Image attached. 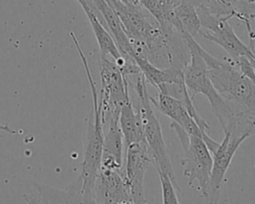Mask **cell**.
<instances>
[{"instance_id":"obj_1","label":"cell","mask_w":255,"mask_h":204,"mask_svg":"<svg viewBox=\"0 0 255 204\" xmlns=\"http://www.w3.org/2000/svg\"><path fill=\"white\" fill-rule=\"evenodd\" d=\"M70 36L74 41L78 54L84 65V69L86 71V75L92 93V112L88 121L86 138L84 142V156L81 166V173L79 174V176L83 182V192L87 203H95L93 189L95 181L101 170L102 149L104 140V123L102 120L101 110L99 107V94L97 91L96 84L93 80L87 58L84 55L75 34L73 32H70Z\"/></svg>"},{"instance_id":"obj_2","label":"cell","mask_w":255,"mask_h":204,"mask_svg":"<svg viewBox=\"0 0 255 204\" xmlns=\"http://www.w3.org/2000/svg\"><path fill=\"white\" fill-rule=\"evenodd\" d=\"M197 49L206 63L208 77L220 97L227 102L255 114V82L231 58L219 60L208 54L199 44Z\"/></svg>"},{"instance_id":"obj_3","label":"cell","mask_w":255,"mask_h":204,"mask_svg":"<svg viewBox=\"0 0 255 204\" xmlns=\"http://www.w3.org/2000/svg\"><path fill=\"white\" fill-rule=\"evenodd\" d=\"M132 77V85L134 93L137 97L136 106L138 107L142 118L144 142L151 157L152 164L154 165L156 170L166 172L172 179L174 185L180 191L175 178V173L171 164V160L169 158L168 151L163 139L160 123L151 107V102L146 88V80L141 72Z\"/></svg>"},{"instance_id":"obj_4","label":"cell","mask_w":255,"mask_h":204,"mask_svg":"<svg viewBox=\"0 0 255 204\" xmlns=\"http://www.w3.org/2000/svg\"><path fill=\"white\" fill-rule=\"evenodd\" d=\"M170 127L176 133L183 149L181 162L188 185L195 188L196 183V189L201 196L207 198L212 167L211 152L201 137L187 133L173 121Z\"/></svg>"},{"instance_id":"obj_5","label":"cell","mask_w":255,"mask_h":204,"mask_svg":"<svg viewBox=\"0 0 255 204\" xmlns=\"http://www.w3.org/2000/svg\"><path fill=\"white\" fill-rule=\"evenodd\" d=\"M99 65L102 84L99 107L105 125L106 120L111 115L120 113L122 104L130 98L129 82L123 75L118 64L108 56H101Z\"/></svg>"},{"instance_id":"obj_6","label":"cell","mask_w":255,"mask_h":204,"mask_svg":"<svg viewBox=\"0 0 255 204\" xmlns=\"http://www.w3.org/2000/svg\"><path fill=\"white\" fill-rule=\"evenodd\" d=\"M197 13L201 23L199 36L222 47L233 60L242 57L255 59V55L233 31L228 21L229 17L217 16L205 11H197Z\"/></svg>"},{"instance_id":"obj_7","label":"cell","mask_w":255,"mask_h":204,"mask_svg":"<svg viewBox=\"0 0 255 204\" xmlns=\"http://www.w3.org/2000/svg\"><path fill=\"white\" fill-rule=\"evenodd\" d=\"M152 164L144 140L133 142L125 149V176L133 204L146 203L143 181L147 168Z\"/></svg>"},{"instance_id":"obj_8","label":"cell","mask_w":255,"mask_h":204,"mask_svg":"<svg viewBox=\"0 0 255 204\" xmlns=\"http://www.w3.org/2000/svg\"><path fill=\"white\" fill-rule=\"evenodd\" d=\"M248 136H232L229 133H224V138L218 143L212 155V167L210 174L208 197L211 201H216L219 195L221 185L225 179L226 172L230 166L231 160L236 153L240 144Z\"/></svg>"},{"instance_id":"obj_9","label":"cell","mask_w":255,"mask_h":204,"mask_svg":"<svg viewBox=\"0 0 255 204\" xmlns=\"http://www.w3.org/2000/svg\"><path fill=\"white\" fill-rule=\"evenodd\" d=\"M93 196L95 203H132L125 170L101 169L94 184Z\"/></svg>"},{"instance_id":"obj_10","label":"cell","mask_w":255,"mask_h":204,"mask_svg":"<svg viewBox=\"0 0 255 204\" xmlns=\"http://www.w3.org/2000/svg\"><path fill=\"white\" fill-rule=\"evenodd\" d=\"M105 125H108V128L106 131L104 130L101 169L123 171L125 144L119 123V114L111 115L106 120Z\"/></svg>"},{"instance_id":"obj_11","label":"cell","mask_w":255,"mask_h":204,"mask_svg":"<svg viewBox=\"0 0 255 204\" xmlns=\"http://www.w3.org/2000/svg\"><path fill=\"white\" fill-rule=\"evenodd\" d=\"M149 99L151 103L161 113L171 118V121L178 124L187 133L199 136L202 139H204L208 135L207 132H204L200 129V127L190 115L187 108L180 100L158 92L156 100L152 97H149Z\"/></svg>"},{"instance_id":"obj_12","label":"cell","mask_w":255,"mask_h":204,"mask_svg":"<svg viewBox=\"0 0 255 204\" xmlns=\"http://www.w3.org/2000/svg\"><path fill=\"white\" fill-rule=\"evenodd\" d=\"M97 9L101 13L107 29L113 36L116 45L120 51V54L126 62H135L133 57V51L129 42V39L125 31V28L113 7L107 2V0H93Z\"/></svg>"},{"instance_id":"obj_13","label":"cell","mask_w":255,"mask_h":204,"mask_svg":"<svg viewBox=\"0 0 255 204\" xmlns=\"http://www.w3.org/2000/svg\"><path fill=\"white\" fill-rule=\"evenodd\" d=\"M33 187L38 193L40 203H87L80 176L64 190L39 183H33Z\"/></svg>"},{"instance_id":"obj_14","label":"cell","mask_w":255,"mask_h":204,"mask_svg":"<svg viewBox=\"0 0 255 204\" xmlns=\"http://www.w3.org/2000/svg\"><path fill=\"white\" fill-rule=\"evenodd\" d=\"M119 123L124 137L125 149L133 142L144 140L141 114L138 107L132 104L130 98L121 106Z\"/></svg>"},{"instance_id":"obj_15","label":"cell","mask_w":255,"mask_h":204,"mask_svg":"<svg viewBox=\"0 0 255 204\" xmlns=\"http://www.w3.org/2000/svg\"><path fill=\"white\" fill-rule=\"evenodd\" d=\"M168 21L182 36L189 35L196 39L201 31V23L196 8L189 2H181L169 10Z\"/></svg>"},{"instance_id":"obj_16","label":"cell","mask_w":255,"mask_h":204,"mask_svg":"<svg viewBox=\"0 0 255 204\" xmlns=\"http://www.w3.org/2000/svg\"><path fill=\"white\" fill-rule=\"evenodd\" d=\"M134 60L140 72L144 76L146 83L153 86L157 91L165 85L184 82L182 69L174 67L158 68L140 57H134Z\"/></svg>"},{"instance_id":"obj_17","label":"cell","mask_w":255,"mask_h":204,"mask_svg":"<svg viewBox=\"0 0 255 204\" xmlns=\"http://www.w3.org/2000/svg\"><path fill=\"white\" fill-rule=\"evenodd\" d=\"M159 175V180L161 184L162 191V202L163 203H178V198L176 196V191H179L177 187L174 185L170 176L161 170H157Z\"/></svg>"},{"instance_id":"obj_18","label":"cell","mask_w":255,"mask_h":204,"mask_svg":"<svg viewBox=\"0 0 255 204\" xmlns=\"http://www.w3.org/2000/svg\"><path fill=\"white\" fill-rule=\"evenodd\" d=\"M248 32V39H249V49L255 55V30L250 29L247 30Z\"/></svg>"},{"instance_id":"obj_19","label":"cell","mask_w":255,"mask_h":204,"mask_svg":"<svg viewBox=\"0 0 255 204\" xmlns=\"http://www.w3.org/2000/svg\"><path fill=\"white\" fill-rule=\"evenodd\" d=\"M0 131H6L10 134H16L17 133V131L15 129H12L10 126H8L6 124H2L1 122H0Z\"/></svg>"},{"instance_id":"obj_20","label":"cell","mask_w":255,"mask_h":204,"mask_svg":"<svg viewBox=\"0 0 255 204\" xmlns=\"http://www.w3.org/2000/svg\"><path fill=\"white\" fill-rule=\"evenodd\" d=\"M181 2V0H166V4L169 9H172L176 5H178Z\"/></svg>"},{"instance_id":"obj_21","label":"cell","mask_w":255,"mask_h":204,"mask_svg":"<svg viewBox=\"0 0 255 204\" xmlns=\"http://www.w3.org/2000/svg\"><path fill=\"white\" fill-rule=\"evenodd\" d=\"M128 2H131V3H133V4H139L138 3V0H128Z\"/></svg>"},{"instance_id":"obj_22","label":"cell","mask_w":255,"mask_h":204,"mask_svg":"<svg viewBox=\"0 0 255 204\" xmlns=\"http://www.w3.org/2000/svg\"><path fill=\"white\" fill-rule=\"evenodd\" d=\"M122 1H125V0H122Z\"/></svg>"}]
</instances>
